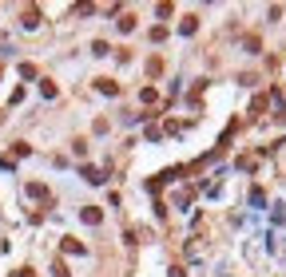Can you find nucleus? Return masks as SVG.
<instances>
[{
  "mask_svg": "<svg viewBox=\"0 0 286 277\" xmlns=\"http://www.w3.org/2000/svg\"><path fill=\"white\" fill-rule=\"evenodd\" d=\"M167 32H171V28H167V24H155V28H151V40L159 44V40H167Z\"/></svg>",
  "mask_w": 286,
  "mask_h": 277,
  "instance_id": "nucleus-9",
  "label": "nucleus"
},
{
  "mask_svg": "<svg viewBox=\"0 0 286 277\" xmlns=\"http://www.w3.org/2000/svg\"><path fill=\"white\" fill-rule=\"evenodd\" d=\"M60 250H64V254H76V258H83V254H88V245H83V241H76V238H64V241H60Z\"/></svg>",
  "mask_w": 286,
  "mask_h": 277,
  "instance_id": "nucleus-2",
  "label": "nucleus"
},
{
  "mask_svg": "<svg viewBox=\"0 0 286 277\" xmlns=\"http://www.w3.org/2000/svg\"><path fill=\"white\" fill-rule=\"evenodd\" d=\"M250 202H254V206H263V202H266V190H263V186H254V190H250Z\"/></svg>",
  "mask_w": 286,
  "mask_h": 277,
  "instance_id": "nucleus-13",
  "label": "nucleus"
},
{
  "mask_svg": "<svg viewBox=\"0 0 286 277\" xmlns=\"http://www.w3.org/2000/svg\"><path fill=\"white\" fill-rule=\"evenodd\" d=\"M120 32H135V16H120Z\"/></svg>",
  "mask_w": 286,
  "mask_h": 277,
  "instance_id": "nucleus-14",
  "label": "nucleus"
},
{
  "mask_svg": "<svg viewBox=\"0 0 286 277\" xmlns=\"http://www.w3.org/2000/svg\"><path fill=\"white\" fill-rule=\"evenodd\" d=\"M179 32H183V36H195V32H199V16H183Z\"/></svg>",
  "mask_w": 286,
  "mask_h": 277,
  "instance_id": "nucleus-5",
  "label": "nucleus"
},
{
  "mask_svg": "<svg viewBox=\"0 0 286 277\" xmlns=\"http://www.w3.org/2000/svg\"><path fill=\"white\" fill-rule=\"evenodd\" d=\"M28 194H32V198H48V190L40 186V182H28Z\"/></svg>",
  "mask_w": 286,
  "mask_h": 277,
  "instance_id": "nucleus-12",
  "label": "nucleus"
},
{
  "mask_svg": "<svg viewBox=\"0 0 286 277\" xmlns=\"http://www.w3.org/2000/svg\"><path fill=\"white\" fill-rule=\"evenodd\" d=\"M36 24H40V8H28L24 12V28H36Z\"/></svg>",
  "mask_w": 286,
  "mask_h": 277,
  "instance_id": "nucleus-7",
  "label": "nucleus"
},
{
  "mask_svg": "<svg viewBox=\"0 0 286 277\" xmlns=\"http://www.w3.org/2000/svg\"><path fill=\"white\" fill-rule=\"evenodd\" d=\"M263 107H266V99H263V95H254V103H250V115H263Z\"/></svg>",
  "mask_w": 286,
  "mask_h": 277,
  "instance_id": "nucleus-16",
  "label": "nucleus"
},
{
  "mask_svg": "<svg viewBox=\"0 0 286 277\" xmlns=\"http://www.w3.org/2000/svg\"><path fill=\"white\" fill-rule=\"evenodd\" d=\"M139 99H143V103H155V99H159V91H155V87H143V91H139Z\"/></svg>",
  "mask_w": 286,
  "mask_h": 277,
  "instance_id": "nucleus-11",
  "label": "nucleus"
},
{
  "mask_svg": "<svg viewBox=\"0 0 286 277\" xmlns=\"http://www.w3.org/2000/svg\"><path fill=\"white\" fill-rule=\"evenodd\" d=\"M107 52H111V48H107L103 40H96V44H92V55H107Z\"/></svg>",
  "mask_w": 286,
  "mask_h": 277,
  "instance_id": "nucleus-19",
  "label": "nucleus"
},
{
  "mask_svg": "<svg viewBox=\"0 0 286 277\" xmlns=\"http://www.w3.org/2000/svg\"><path fill=\"white\" fill-rule=\"evenodd\" d=\"M80 218L88 222V226H100V222H103V210H100V206H83V210H80Z\"/></svg>",
  "mask_w": 286,
  "mask_h": 277,
  "instance_id": "nucleus-1",
  "label": "nucleus"
},
{
  "mask_svg": "<svg viewBox=\"0 0 286 277\" xmlns=\"http://www.w3.org/2000/svg\"><path fill=\"white\" fill-rule=\"evenodd\" d=\"M243 48H246V52H259L263 44H259V36H246V40H243Z\"/></svg>",
  "mask_w": 286,
  "mask_h": 277,
  "instance_id": "nucleus-17",
  "label": "nucleus"
},
{
  "mask_svg": "<svg viewBox=\"0 0 286 277\" xmlns=\"http://www.w3.org/2000/svg\"><path fill=\"white\" fill-rule=\"evenodd\" d=\"M16 277H36V273H32V269H20V273H16Z\"/></svg>",
  "mask_w": 286,
  "mask_h": 277,
  "instance_id": "nucleus-21",
  "label": "nucleus"
},
{
  "mask_svg": "<svg viewBox=\"0 0 286 277\" xmlns=\"http://www.w3.org/2000/svg\"><path fill=\"white\" fill-rule=\"evenodd\" d=\"M72 150H76V159H83V155H88V143H83V139H76V143H72Z\"/></svg>",
  "mask_w": 286,
  "mask_h": 277,
  "instance_id": "nucleus-15",
  "label": "nucleus"
},
{
  "mask_svg": "<svg viewBox=\"0 0 286 277\" xmlns=\"http://www.w3.org/2000/svg\"><path fill=\"white\" fill-rule=\"evenodd\" d=\"M171 277H187V269L183 265H171Z\"/></svg>",
  "mask_w": 286,
  "mask_h": 277,
  "instance_id": "nucleus-20",
  "label": "nucleus"
},
{
  "mask_svg": "<svg viewBox=\"0 0 286 277\" xmlns=\"http://www.w3.org/2000/svg\"><path fill=\"white\" fill-rule=\"evenodd\" d=\"M270 103H274V119H286V99L278 87H270Z\"/></svg>",
  "mask_w": 286,
  "mask_h": 277,
  "instance_id": "nucleus-3",
  "label": "nucleus"
},
{
  "mask_svg": "<svg viewBox=\"0 0 286 277\" xmlns=\"http://www.w3.org/2000/svg\"><path fill=\"white\" fill-rule=\"evenodd\" d=\"M80 174H83V178H88V182H92V186H103V170H96V166H83Z\"/></svg>",
  "mask_w": 286,
  "mask_h": 277,
  "instance_id": "nucleus-4",
  "label": "nucleus"
},
{
  "mask_svg": "<svg viewBox=\"0 0 286 277\" xmlns=\"http://www.w3.org/2000/svg\"><path fill=\"white\" fill-rule=\"evenodd\" d=\"M159 72H163V59L151 55V59H147V75H159Z\"/></svg>",
  "mask_w": 286,
  "mask_h": 277,
  "instance_id": "nucleus-10",
  "label": "nucleus"
},
{
  "mask_svg": "<svg viewBox=\"0 0 286 277\" xmlns=\"http://www.w3.org/2000/svg\"><path fill=\"white\" fill-rule=\"evenodd\" d=\"M52 277H72V273H68V265H64V261H56V265H52Z\"/></svg>",
  "mask_w": 286,
  "mask_h": 277,
  "instance_id": "nucleus-18",
  "label": "nucleus"
},
{
  "mask_svg": "<svg viewBox=\"0 0 286 277\" xmlns=\"http://www.w3.org/2000/svg\"><path fill=\"white\" fill-rule=\"evenodd\" d=\"M40 95H44V99H56V83H52V79H40Z\"/></svg>",
  "mask_w": 286,
  "mask_h": 277,
  "instance_id": "nucleus-8",
  "label": "nucleus"
},
{
  "mask_svg": "<svg viewBox=\"0 0 286 277\" xmlns=\"http://www.w3.org/2000/svg\"><path fill=\"white\" fill-rule=\"evenodd\" d=\"M96 87L103 91V95H120V83L116 79H96Z\"/></svg>",
  "mask_w": 286,
  "mask_h": 277,
  "instance_id": "nucleus-6",
  "label": "nucleus"
}]
</instances>
